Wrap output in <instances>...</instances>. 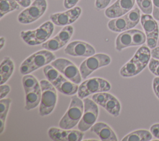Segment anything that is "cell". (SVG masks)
<instances>
[{"mask_svg":"<svg viewBox=\"0 0 159 141\" xmlns=\"http://www.w3.org/2000/svg\"><path fill=\"white\" fill-rule=\"evenodd\" d=\"M61 93L65 95H73L78 92L79 86L63 76L61 73L52 83Z\"/></svg>","mask_w":159,"mask_h":141,"instance_id":"cell-19","label":"cell"},{"mask_svg":"<svg viewBox=\"0 0 159 141\" xmlns=\"http://www.w3.org/2000/svg\"><path fill=\"white\" fill-rule=\"evenodd\" d=\"M22 83L25 94L33 90L34 89L40 85L37 78L34 76L29 74L25 75L22 77Z\"/></svg>","mask_w":159,"mask_h":141,"instance_id":"cell-27","label":"cell"},{"mask_svg":"<svg viewBox=\"0 0 159 141\" xmlns=\"http://www.w3.org/2000/svg\"><path fill=\"white\" fill-rule=\"evenodd\" d=\"M74 29L71 25L64 26L61 30L53 38L48 40L42 46L43 48L51 52H54L59 50L65 46L71 39Z\"/></svg>","mask_w":159,"mask_h":141,"instance_id":"cell-15","label":"cell"},{"mask_svg":"<svg viewBox=\"0 0 159 141\" xmlns=\"http://www.w3.org/2000/svg\"><path fill=\"white\" fill-rule=\"evenodd\" d=\"M111 61V57L104 53H97L89 57L80 66V71L82 78H86L94 71L109 65Z\"/></svg>","mask_w":159,"mask_h":141,"instance_id":"cell-10","label":"cell"},{"mask_svg":"<svg viewBox=\"0 0 159 141\" xmlns=\"http://www.w3.org/2000/svg\"><path fill=\"white\" fill-rule=\"evenodd\" d=\"M147 40L146 35L138 29H129L119 34L116 39V49L122 51L124 48L143 45Z\"/></svg>","mask_w":159,"mask_h":141,"instance_id":"cell-7","label":"cell"},{"mask_svg":"<svg viewBox=\"0 0 159 141\" xmlns=\"http://www.w3.org/2000/svg\"><path fill=\"white\" fill-rule=\"evenodd\" d=\"M51 65L69 80L76 84L81 83L82 77L80 71L71 61L64 58H59L52 61Z\"/></svg>","mask_w":159,"mask_h":141,"instance_id":"cell-12","label":"cell"},{"mask_svg":"<svg viewBox=\"0 0 159 141\" xmlns=\"http://www.w3.org/2000/svg\"><path fill=\"white\" fill-rule=\"evenodd\" d=\"M42 90V97L39 109L40 116L50 114L54 109L57 101V93L55 86L48 80L40 81Z\"/></svg>","mask_w":159,"mask_h":141,"instance_id":"cell-5","label":"cell"},{"mask_svg":"<svg viewBox=\"0 0 159 141\" xmlns=\"http://www.w3.org/2000/svg\"><path fill=\"white\" fill-rule=\"evenodd\" d=\"M111 88V84L107 81L101 78H91L80 84L78 90V96L81 99H84L91 94L107 92Z\"/></svg>","mask_w":159,"mask_h":141,"instance_id":"cell-9","label":"cell"},{"mask_svg":"<svg viewBox=\"0 0 159 141\" xmlns=\"http://www.w3.org/2000/svg\"><path fill=\"white\" fill-rule=\"evenodd\" d=\"M153 135L147 130H138L125 135L122 141H149L152 139Z\"/></svg>","mask_w":159,"mask_h":141,"instance_id":"cell-23","label":"cell"},{"mask_svg":"<svg viewBox=\"0 0 159 141\" xmlns=\"http://www.w3.org/2000/svg\"><path fill=\"white\" fill-rule=\"evenodd\" d=\"M151 51L148 47L141 46L136 51L133 57L122 66L120 75L125 78L134 76L140 73L149 63Z\"/></svg>","mask_w":159,"mask_h":141,"instance_id":"cell-1","label":"cell"},{"mask_svg":"<svg viewBox=\"0 0 159 141\" xmlns=\"http://www.w3.org/2000/svg\"><path fill=\"white\" fill-rule=\"evenodd\" d=\"M20 6L23 7H27L31 4V0H16Z\"/></svg>","mask_w":159,"mask_h":141,"instance_id":"cell-37","label":"cell"},{"mask_svg":"<svg viewBox=\"0 0 159 141\" xmlns=\"http://www.w3.org/2000/svg\"><path fill=\"white\" fill-rule=\"evenodd\" d=\"M84 112V102L78 96L71 97V102L66 113L59 122L60 128L71 129L78 124Z\"/></svg>","mask_w":159,"mask_h":141,"instance_id":"cell-3","label":"cell"},{"mask_svg":"<svg viewBox=\"0 0 159 141\" xmlns=\"http://www.w3.org/2000/svg\"><path fill=\"white\" fill-rule=\"evenodd\" d=\"M65 53L72 57H89L95 54L96 50L89 43L80 40L73 41L65 48Z\"/></svg>","mask_w":159,"mask_h":141,"instance_id":"cell-17","label":"cell"},{"mask_svg":"<svg viewBox=\"0 0 159 141\" xmlns=\"http://www.w3.org/2000/svg\"><path fill=\"white\" fill-rule=\"evenodd\" d=\"M83 102L84 112L81 120L78 124V129L82 132H85L89 129L96 122L99 114V109L98 104L93 99L84 98Z\"/></svg>","mask_w":159,"mask_h":141,"instance_id":"cell-11","label":"cell"},{"mask_svg":"<svg viewBox=\"0 0 159 141\" xmlns=\"http://www.w3.org/2000/svg\"><path fill=\"white\" fill-rule=\"evenodd\" d=\"M153 89L156 96L159 99V77H155L153 80Z\"/></svg>","mask_w":159,"mask_h":141,"instance_id":"cell-33","label":"cell"},{"mask_svg":"<svg viewBox=\"0 0 159 141\" xmlns=\"http://www.w3.org/2000/svg\"><path fill=\"white\" fill-rule=\"evenodd\" d=\"M140 17V9L135 7L124 16L109 20L107 27L112 32H122L135 27L139 22Z\"/></svg>","mask_w":159,"mask_h":141,"instance_id":"cell-6","label":"cell"},{"mask_svg":"<svg viewBox=\"0 0 159 141\" xmlns=\"http://www.w3.org/2000/svg\"><path fill=\"white\" fill-rule=\"evenodd\" d=\"M25 109L30 111L35 108L40 102L42 97V90L40 85L33 90L25 94Z\"/></svg>","mask_w":159,"mask_h":141,"instance_id":"cell-21","label":"cell"},{"mask_svg":"<svg viewBox=\"0 0 159 141\" xmlns=\"http://www.w3.org/2000/svg\"><path fill=\"white\" fill-rule=\"evenodd\" d=\"M55 60V55L48 50L38 51L27 57L20 65L19 71L24 75L48 65Z\"/></svg>","mask_w":159,"mask_h":141,"instance_id":"cell-2","label":"cell"},{"mask_svg":"<svg viewBox=\"0 0 159 141\" xmlns=\"http://www.w3.org/2000/svg\"><path fill=\"white\" fill-rule=\"evenodd\" d=\"M150 132L157 139H159V124H155L150 128Z\"/></svg>","mask_w":159,"mask_h":141,"instance_id":"cell-34","label":"cell"},{"mask_svg":"<svg viewBox=\"0 0 159 141\" xmlns=\"http://www.w3.org/2000/svg\"><path fill=\"white\" fill-rule=\"evenodd\" d=\"M70 129L51 127L48 130L49 137L54 141H67Z\"/></svg>","mask_w":159,"mask_h":141,"instance_id":"cell-25","label":"cell"},{"mask_svg":"<svg viewBox=\"0 0 159 141\" xmlns=\"http://www.w3.org/2000/svg\"><path fill=\"white\" fill-rule=\"evenodd\" d=\"M135 1V0H116L105 10L104 14L109 19L122 16L132 10Z\"/></svg>","mask_w":159,"mask_h":141,"instance_id":"cell-18","label":"cell"},{"mask_svg":"<svg viewBox=\"0 0 159 141\" xmlns=\"http://www.w3.org/2000/svg\"><path fill=\"white\" fill-rule=\"evenodd\" d=\"M5 44V39L3 37H1L0 38V48L2 49Z\"/></svg>","mask_w":159,"mask_h":141,"instance_id":"cell-38","label":"cell"},{"mask_svg":"<svg viewBox=\"0 0 159 141\" xmlns=\"http://www.w3.org/2000/svg\"><path fill=\"white\" fill-rule=\"evenodd\" d=\"M151 56L155 59L159 60V47H157L152 49Z\"/></svg>","mask_w":159,"mask_h":141,"instance_id":"cell-36","label":"cell"},{"mask_svg":"<svg viewBox=\"0 0 159 141\" xmlns=\"http://www.w3.org/2000/svg\"><path fill=\"white\" fill-rule=\"evenodd\" d=\"M153 4L152 14L156 20H159V0H152Z\"/></svg>","mask_w":159,"mask_h":141,"instance_id":"cell-30","label":"cell"},{"mask_svg":"<svg viewBox=\"0 0 159 141\" xmlns=\"http://www.w3.org/2000/svg\"><path fill=\"white\" fill-rule=\"evenodd\" d=\"M19 7L20 4L16 0H0V18Z\"/></svg>","mask_w":159,"mask_h":141,"instance_id":"cell-26","label":"cell"},{"mask_svg":"<svg viewBox=\"0 0 159 141\" xmlns=\"http://www.w3.org/2000/svg\"><path fill=\"white\" fill-rule=\"evenodd\" d=\"M0 89H1V93H0L1 99L4 98L8 94V93L10 92V90H11L10 86L8 84H1Z\"/></svg>","mask_w":159,"mask_h":141,"instance_id":"cell-32","label":"cell"},{"mask_svg":"<svg viewBox=\"0 0 159 141\" xmlns=\"http://www.w3.org/2000/svg\"><path fill=\"white\" fill-rule=\"evenodd\" d=\"M43 71L45 77L47 78V80L51 83H52L60 74V72L52 65H45L43 68Z\"/></svg>","mask_w":159,"mask_h":141,"instance_id":"cell-28","label":"cell"},{"mask_svg":"<svg viewBox=\"0 0 159 141\" xmlns=\"http://www.w3.org/2000/svg\"><path fill=\"white\" fill-rule=\"evenodd\" d=\"M111 0H96L95 7L97 10H101L106 8L110 3Z\"/></svg>","mask_w":159,"mask_h":141,"instance_id":"cell-31","label":"cell"},{"mask_svg":"<svg viewBox=\"0 0 159 141\" xmlns=\"http://www.w3.org/2000/svg\"><path fill=\"white\" fill-rule=\"evenodd\" d=\"M92 99L98 105L104 108L110 114L117 117L120 111V104L118 99L113 95L106 92L94 94Z\"/></svg>","mask_w":159,"mask_h":141,"instance_id":"cell-14","label":"cell"},{"mask_svg":"<svg viewBox=\"0 0 159 141\" xmlns=\"http://www.w3.org/2000/svg\"><path fill=\"white\" fill-rule=\"evenodd\" d=\"M81 14V8L75 6L68 11L57 12L50 16V20L58 26H66L75 22Z\"/></svg>","mask_w":159,"mask_h":141,"instance_id":"cell-16","label":"cell"},{"mask_svg":"<svg viewBox=\"0 0 159 141\" xmlns=\"http://www.w3.org/2000/svg\"><path fill=\"white\" fill-rule=\"evenodd\" d=\"M148 68L153 75L159 77V60L153 58H150L148 63Z\"/></svg>","mask_w":159,"mask_h":141,"instance_id":"cell-29","label":"cell"},{"mask_svg":"<svg viewBox=\"0 0 159 141\" xmlns=\"http://www.w3.org/2000/svg\"><path fill=\"white\" fill-rule=\"evenodd\" d=\"M135 1H138V0H135Z\"/></svg>","mask_w":159,"mask_h":141,"instance_id":"cell-39","label":"cell"},{"mask_svg":"<svg viewBox=\"0 0 159 141\" xmlns=\"http://www.w3.org/2000/svg\"><path fill=\"white\" fill-rule=\"evenodd\" d=\"M90 130L92 132L96 134L102 141L118 140L117 135L113 130L104 122H100L94 124L90 128Z\"/></svg>","mask_w":159,"mask_h":141,"instance_id":"cell-20","label":"cell"},{"mask_svg":"<svg viewBox=\"0 0 159 141\" xmlns=\"http://www.w3.org/2000/svg\"><path fill=\"white\" fill-rule=\"evenodd\" d=\"M54 30V24L46 21L38 28L32 30H23L20 36L24 42L29 45H37L47 41Z\"/></svg>","mask_w":159,"mask_h":141,"instance_id":"cell-4","label":"cell"},{"mask_svg":"<svg viewBox=\"0 0 159 141\" xmlns=\"http://www.w3.org/2000/svg\"><path fill=\"white\" fill-rule=\"evenodd\" d=\"M11 103L10 98H3L0 100V134H2L4 129L6 119Z\"/></svg>","mask_w":159,"mask_h":141,"instance_id":"cell-24","label":"cell"},{"mask_svg":"<svg viewBox=\"0 0 159 141\" xmlns=\"http://www.w3.org/2000/svg\"><path fill=\"white\" fill-rule=\"evenodd\" d=\"M47 8V0H34L29 6L20 12L17 20L23 24H31L41 17Z\"/></svg>","mask_w":159,"mask_h":141,"instance_id":"cell-8","label":"cell"},{"mask_svg":"<svg viewBox=\"0 0 159 141\" xmlns=\"http://www.w3.org/2000/svg\"><path fill=\"white\" fill-rule=\"evenodd\" d=\"M80 0H64L63 6L66 9H71L78 3Z\"/></svg>","mask_w":159,"mask_h":141,"instance_id":"cell-35","label":"cell"},{"mask_svg":"<svg viewBox=\"0 0 159 141\" xmlns=\"http://www.w3.org/2000/svg\"><path fill=\"white\" fill-rule=\"evenodd\" d=\"M140 22L147 37V46L150 48H154L159 37L158 25L156 20L150 14H144L141 16Z\"/></svg>","mask_w":159,"mask_h":141,"instance_id":"cell-13","label":"cell"},{"mask_svg":"<svg viewBox=\"0 0 159 141\" xmlns=\"http://www.w3.org/2000/svg\"><path fill=\"white\" fill-rule=\"evenodd\" d=\"M14 70V64L11 58L5 57L0 65V84H4L12 76Z\"/></svg>","mask_w":159,"mask_h":141,"instance_id":"cell-22","label":"cell"}]
</instances>
